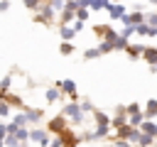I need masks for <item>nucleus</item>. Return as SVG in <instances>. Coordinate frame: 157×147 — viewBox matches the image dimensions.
I'll use <instances>...</instances> for the list:
<instances>
[{
	"instance_id": "f257e3e1",
	"label": "nucleus",
	"mask_w": 157,
	"mask_h": 147,
	"mask_svg": "<svg viewBox=\"0 0 157 147\" xmlns=\"http://www.w3.org/2000/svg\"><path fill=\"white\" fill-rule=\"evenodd\" d=\"M49 130H54V132H64V118H54L52 125H49Z\"/></svg>"
},
{
	"instance_id": "f03ea898",
	"label": "nucleus",
	"mask_w": 157,
	"mask_h": 147,
	"mask_svg": "<svg viewBox=\"0 0 157 147\" xmlns=\"http://www.w3.org/2000/svg\"><path fill=\"white\" fill-rule=\"evenodd\" d=\"M29 137H32V140H34V142H42V145H44V142H47V135H44V132H42V130H34V132H29Z\"/></svg>"
},
{
	"instance_id": "7ed1b4c3",
	"label": "nucleus",
	"mask_w": 157,
	"mask_h": 147,
	"mask_svg": "<svg viewBox=\"0 0 157 147\" xmlns=\"http://www.w3.org/2000/svg\"><path fill=\"white\" fill-rule=\"evenodd\" d=\"M108 7H110V15H113V17H123V12H125L123 5H108Z\"/></svg>"
},
{
	"instance_id": "20e7f679",
	"label": "nucleus",
	"mask_w": 157,
	"mask_h": 147,
	"mask_svg": "<svg viewBox=\"0 0 157 147\" xmlns=\"http://www.w3.org/2000/svg\"><path fill=\"white\" fill-rule=\"evenodd\" d=\"M145 59H147L150 64H155V61H157V51H155V49H145Z\"/></svg>"
},
{
	"instance_id": "39448f33",
	"label": "nucleus",
	"mask_w": 157,
	"mask_h": 147,
	"mask_svg": "<svg viewBox=\"0 0 157 147\" xmlns=\"http://www.w3.org/2000/svg\"><path fill=\"white\" fill-rule=\"evenodd\" d=\"M142 127H145V132H147V135H157V127H155L152 123H145Z\"/></svg>"
},
{
	"instance_id": "423d86ee",
	"label": "nucleus",
	"mask_w": 157,
	"mask_h": 147,
	"mask_svg": "<svg viewBox=\"0 0 157 147\" xmlns=\"http://www.w3.org/2000/svg\"><path fill=\"white\" fill-rule=\"evenodd\" d=\"M157 113V100H150L147 103V115H155Z\"/></svg>"
},
{
	"instance_id": "0eeeda50",
	"label": "nucleus",
	"mask_w": 157,
	"mask_h": 147,
	"mask_svg": "<svg viewBox=\"0 0 157 147\" xmlns=\"http://www.w3.org/2000/svg\"><path fill=\"white\" fill-rule=\"evenodd\" d=\"M74 32H76V29H71V27H64V29H61V37H64V39H69V37H74Z\"/></svg>"
},
{
	"instance_id": "6e6552de",
	"label": "nucleus",
	"mask_w": 157,
	"mask_h": 147,
	"mask_svg": "<svg viewBox=\"0 0 157 147\" xmlns=\"http://www.w3.org/2000/svg\"><path fill=\"white\" fill-rule=\"evenodd\" d=\"M25 123H27V115H17V118H15V123H12V125H17V127H22V125H25Z\"/></svg>"
},
{
	"instance_id": "1a4fd4ad",
	"label": "nucleus",
	"mask_w": 157,
	"mask_h": 147,
	"mask_svg": "<svg viewBox=\"0 0 157 147\" xmlns=\"http://www.w3.org/2000/svg\"><path fill=\"white\" fill-rule=\"evenodd\" d=\"M61 86H64V91H69V93H74V88H76V86H74V81H64Z\"/></svg>"
},
{
	"instance_id": "9d476101",
	"label": "nucleus",
	"mask_w": 157,
	"mask_h": 147,
	"mask_svg": "<svg viewBox=\"0 0 157 147\" xmlns=\"http://www.w3.org/2000/svg\"><path fill=\"white\" fill-rule=\"evenodd\" d=\"M105 5H108L105 0H93V2H91V7H93V10H98V7H105Z\"/></svg>"
},
{
	"instance_id": "9b49d317",
	"label": "nucleus",
	"mask_w": 157,
	"mask_h": 147,
	"mask_svg": "<svg viewBox=\"0 0 157 147\" xmlns=\"http://www.w3.org/2000/svg\"><path fill=\"white\" fill-rule=\"evenodd\" d=\"M76 15H78V22H81V20H86V17H88V12H86V10H83V7H78V12H76Z\"/></svg>"
},
{
	"instance_id": "f8f14e48",
	"label": "nucleus",
	"mask_w": 157,
	"mask_h": 147,
	"mask_svg": "<svg viewBox=\"0 0 157 147\" xmlns=\"http://www.w3.org/2000/svg\"><path fill=\"white\" fill-rule=\"evenodd\" d=\"M142 20V15H130V17H125V22H140Z\"/></svg>"
},
{
	"instance_id": "ddd939ff",
	"label": "nucleus",
	"mask_w": 157,
	"mask_h": 147,
	"mask_svg": "<svg viewBox=\"0 0 157 147\" xmlns=\"http://www.w3.org/2000/svg\"><path fill=\"white\" fill-rule=\"evenodd\" d=\"M128 51H130V54H132V56H137V54H142V47H130V49H128Z\"/></svg>"
},
{
	"instance_id": "4468645a",
	"label": "nucleus",
	"mask_w": 157,
	"mask_h": 147,
	"mask_svg": "<svg viewBox=\"0 0 157 147\" xmlns=\"http://www.w3.org/2000/svg\"><path fill=\"white\" fill-rule=\"evenodd\" d=\"M140 120H142V115L137 113V115H132V118H130V125H140Z\"/></svg>"
},
{
	"instance_id": "2eb2a0df",
	"label": "nucleus",
	"mask_w": 157,
	"mask_h": 147,
	"mask_svg": "<svg viewBox=\"0 0 157 147\" xmlns=\"http://www.w3.org/2000/svg\"><path fill=\"white\" fill-rule=\"evenodd\" d=\"M25 5H27V7H29V10H34V7H37V5H39V0H25Z\"/></svg>"
},
{
	"instance_id": "dca6fc26",
	"label": "nucleus",
	"mask_w": 157,
	"mask_h": 147,
	"mask_svg": "<svg viewBox=\"0 0 157 147\" xmlns=\"http://www.w3.org/2000/svg\"><path fill=\"white\" fill-rule=\"evenodd\" d=\"M56 96H59V93H56V88H52V91H47V98H49V100H54Z\"/></svg>"
},
{
	"instance_id": "f3484780",
	"label": "nucleus",
	"mask_w": 157,
	"mask_h": 147,
	"mask_svg": "<svg viewBox=\"0 0 157 147\" xmlns=\"http://www.w3.org/2000/svg\"><path fill=\"white\" fill-rule=\"evenodd\" d=\"M61 51H64V54H69V51H71V44H69V42H64V44H61Z\"/></svg>"
},
{
	"instance_id": "a211bd4d",
	"label": "nucleus",
	"mask_w": 157,
	"mask_h": 147,
	"mask_svg": "<svg viewBox=\"0 0 157 147\" xmlns=\"http://www.w3.org/2000/svg\"><path fill=\"white\" fill-rule=\"evenodd\" d=\"M98 51H101V49H88V51H86V56H88V59H93Z\"/></svg>"
},
{
	"instance_id": "6ab92c4d",
	"label": "nucleus",
	"mask_w": 157,
	"mask_h": 147,
	"mask_svg": "<svg viewBox=\"0 0 157 147\" xmlns=\"http://www.w3.org/2000/svg\"><path fill=\"white\" fill-rule=\"evenodd\" d=\"M147 20H150V22H152V24H157V15H150V17H147Z\"/></svg>"
},
{
	"instance_id": "aec40b11",
	"label": "nucleus",
	"mask_w": 157,
	"mask_h": 147,
	"mask_svg": "<svg viewBox=\"0 0 157 147\" xmlns=\"http://www.w3.org/2000/svg\"><path fill=\"white\" fill-rule=\"evenodd\" d=\"M2 135H5V125H0V137H2Z\"/></svg>"
},
{
	"instance_id": "412c9836",
	"label": "nucleus",
	"mask_w": 157,
	"mask_h": 147,
	"mask_svg": "<svg viewBox=\"0 0 157 147\" xmlns=\"http://www.w3.org/2000/svg\"><path fill=\"white\" fill-rule=\"evenodd\" d=\"M0 147H2V140H0Z\"/></svg>"
},
{
	"instance_id": "4be33fe9",
	"label": "nucleus",
	"mask_w": 157,
	"mask_h": 147,
	"mask_svg": "<svg viewBox=\"0 0 157 147\" xmlns=\"http://www.w3.org/2000/svg\"><path fill=\"white\" fill-rule=\"evenodd\" d=\"M152 2H157V0H152Z\"/></svg>"
}]
</instances>
